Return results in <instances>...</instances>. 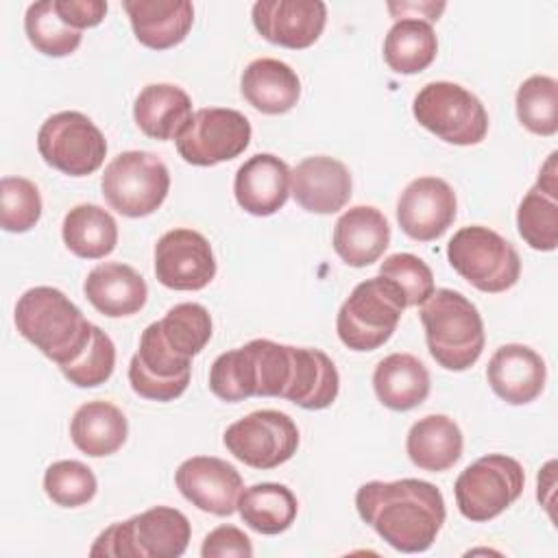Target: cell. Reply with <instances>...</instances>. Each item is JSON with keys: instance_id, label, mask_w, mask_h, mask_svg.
I'll use <instances>...</instances> for the list:
<instances>
[{"instance_id": "6da1fadb", "label": "cell", "mask_w": 558, "mask_h": 558, "mask_svg": "<svg viewBox=\"0 0 558 558\" xmlns=\"http://www.w3.org/2000/svg\"><path fill=\"white\" fill-rule=\"evenodd\" d=\"M209 390L227 403L251 397H279L303 410H323L336 401L340 375L331 357L320 349L255 338L214 360Z\"/></svg>"}, {"instance_id": "7a4b0ae2", "label": "cell", "mask_w": 558, "mask_h": 558, "mask_svg": "<svg viewBox=\"0 0 558 558\" xmlns=\"http://www.w3.org/2000/svg\"><path fill=\"white\" fill-rule=\"evenodd\" d=\"M355 508L381 541L403 554L427 551L447 517L442 493L414 477L362 484L355 493Z\"/></svg>"}, {"instance_id": "3957f363", "label": "cell", "mask_w": 558, "mask_h": 558, "mask_svg": "<svg viewBox=\"0 0 558 558\" xmlns=\"http://www.w3.org/2000/svg\"><path fill=\"white\" fill-rule=\"evenodd\" d=\"M15 327L48 360L63 366L76 360L92 338L94 325L57 288L35 286L15 303Z\"/></svg>"}, {"instance_id": "277c9868", "label": "cell", "mask_w": 558, "mask_h": 558, "mask_svg": "<svg viewBox=\"0 0 558 558\" xmlns=\"http://www.w3.org/2000/svg\"><path fill=\"white\" fill-rule=\"evenodd\" d=\"M421 323L429 355L447 371L471 368L484 351V320L477 307L462 294L449 288L434 290L421 303Z\"/></svg>"}, {"instance_id": "5b68a950", "label": "cell", "mask_w": 558, "mask_h": 558, "mask_svg": "<svg viewBox=\"0 0 558 558\" xmlns=\"http://www.w3.org/2000/svg\"><path fill=\"white\" fill-rule=\"evenodd\" d=\"M187 517L170 506H155L98 534L89 554L116 558H179L187 549Z\"/></svg>"}, {"instance_id": "8992f818", "label": "cell", "mask_w": 558, "mask_h": 558, "mask_svg": "<svg viewBox=\"0 0 558 558\" xmlns=\"http://www.w3.org/2000/svg\"><path fill=\"white\" fill-rule=\"evenodd\" d=\"M401 290L386 277H371L353 288L336 316L340 342L351 351H375L386 344L405 310Z\"/></svg>"}, {"instance_id": "52a82bcc", "label": "cell", "mask_w": 558, "mask_h": 558, "mask_svg": "<svg viewBox=\"0 0 558 558\" xmlns=\"http://www.w3.org/2000/svg\"><path fill=\"white\" fill-rule=\"evenodd\" d=\"M447 259L462 279L488 294L510 290L521 275L517 248L482 225L458 229L447 244Z\"/></svg>"}, {"instance_id": "ba28073f", "label": "cell", "mask_w": 558, "mask_h": 558, "mask_svg": "<svg viewBox=\"0 0 558 558\" xmlns=\"http://www.w3.org/2000/svg\"><path fill=\"white\" fill-rule=\"evenodd\" d=\"M412 113L423 129L447 144L473 146L488 133V113L482 100L458 83L423 85L414 96Z\"/></svg>"}, {"instance_id": "9c48e42d", "label": "cell", "mask_w": 558, "mask_h": 558, "mask_svg": "<svg viewBox=\"0 0 558 558\" xmlns=\"http://www.w3.org/2000/svg\"><path fill=\"white\" fill-rule=\"evenodd\" d=\"M525 471L506 453H488L471 462L456 480L458 510L473 523H484L508 510L523 493Z\"/></svg>"}, {"instance_id": "30bf717a", "label": "cell", "mask_w": 558, "mask_h": 558, "mask_svg": "<svg viewBox=\"0 0 558 558\" xmlns=\"http://www.w3.org/2000/svg\"><path fill=\"white\" fill-rule=\"evenodd\" d=\"M100 187L111 209L126 218H144L166 201L170 172L157 155L126 150L107 163Z\"/></svg>"}, {"instance_id": "8fae6325", "label": "cell", "mask_w": 558, "mask_h": 558, "mask_svg": "<svg viewBox=\"0 0 558 558\" xmlns=\"http://www.w3.org/2000/svg\"><path fill=\"white\" fill-rule=\"evenodd\" d=\"M37 150L50 168L68 177H87L102 166L107 140L85 113L59 111L39 126Z\"/></svg>"}, {"instance_id": "7c38bea8", "label": "cell", "mask_w": 558, "mask_h": 558, "mask_svg": "<svg viewBox=\"0 0 558 558\" xmlns=\"http://www.w3.org/2000/svg\"><path fill=\"white\" fill-rule=\"evenodd\" d=\"M222 442L240 462L268 471L296 453L299 427L286 412L255 410L231 423Z\"/></svg>"}, {"instance_id": "4fadbf2b", "label": "cell", "mask_w": 558, "mask_h": 558, "mask_svg": "<svg viewBox=\"0 0 558 558\" xmlns=\"http://www.w3.org/2000/svg\"><path fill=\"white\" fill-rule=\"evenodd\" d=\"M174 142L183 161L192 166H216L246 150L251 122L235 109L205 107L192 116Z\"/></svg>"}, {"instance_id": "5bb4252c", "label": "cell", "mask_w": 558, "mask_h": 558, "mask_svg": "<svg viewBox=\"0 0 558 558\" xmlns=\"http://www.w3.org/2000/svg\"><path fill=\"white\" fill-rule=\"evenodd\" d=\"M155 277L170 290H203L216 277L209 240L194 229H170L155 244Z\"/></svg>"}, {"instance_id": "9a60e30c", "label": "cell", "mask_w": 558, "mask_h": 558, "mask_svg": "<svg viewBox=\"0 0 558 558\" xmlns=\"http://www.w3.org/2000/svg\"><path fill=\"white\" fill-rule=\"evenodd\" d=\"M453 187L438 177H418L405 185L397 201V222L416 242L440 238L456 220Z\"/></svg>"}, {"instance_id": "2e32d148", "label": "cell", "mask_w": 558, "mask_h": 558, "mask_svg": "<svg viewBox=\"0 0 558 558\" xmlns=\"http://www.w3.org/2000/svg\"><path fill=\"white\" fill-rule=\"evenodd\" d=\"M179 493L198 510L229 517L238 510L244 480L233 464L214 456H194L179 464L174 473Z\"/></svg>"}, {"instance_id": "e0dca14e", "label": "cell", "mask_w": 558, "mask_h": 558, "mask_svg": "<svg viewBox=\"0 0 558 558\" xmlns=\"http://www.w3.org/2000/svg\"><path fill=\"white\" fill-rule=\"evenodd\" d=\"M251 17L266 41L303 50L323 35L327 4L320 0H259L253 4Z\"/></svg>"}, {"instance_id": "ac0fdd59", "label": "cell", "mask_w": 558, "mask_h": 558, "mask_svg": "<svg viewBox=\"0 0 558 558\" xmlns=\"http://www.w3.org/2000/svg\"><path fill=\"white\" fill-rule=\"evenodd\" d=\"M192 362L172 355L159 340L153 323L142 331L140 349L129 364V381L135 395L150 401H174L190 384Z\"/></svg>"}, {"instance_id": "d6986e66", "label": "cell", "mask_w": 558, "mask_h": 558, "mask_svg": "<svg viewBox=\"0 0 558 558\" xmlns=\"http://www.w3.org/2000/svg\"><path fill=\"white\" fill-rule=\"evenodd\" d=\"M290 192L305 211L336 214L351 198L349 168L329 155L305 157L290 170Z\"/></svg>"}, {"instance_id": "ffe728a7", "label": "cell", "mask_w": 558, "mask_h": 558, "mask_svg": "<svg viewBox=\"0 0 558 558\" xmlns=\"http://www.w3.org/2000/svg\"><path fill=\"white\" fill-rule=\"evenodd\" d=\"M486 379L501 401L510 405H525L541 397L547 379V366L534 349L510 342L493 353L486 366Z\"/></svg>"}, {"instance_id": "44dd1931", "label": "cell", "mask_w": 558, "mask_h": 558, "mask_svg": "<svg viewBox=\"0 0 558 558\" xmlns=\"http://www.w3.org/2000/svg\"><path fill=\"white\" fill-rule=\"evenodd\" d=\"M238 205L253 216L277 214L290 196V168L272 153H257L246 159L233 179Z\"/></svg>"}, {"instance_id": "7402d4cb", "label": "cell", "mask_w": 558, "mask_h": 558, "mask_svg": "<svg viewBox=\"0 0 558 558\" xmlns=\"http://www.w3.org/2000/svg\"><path fill=\"white\" fill-rule=\"evenodd\" d=\"M333 251L353 268L377 262L390 244V225L386 216L371 205L347 209L333 227Z\"/></svg>"}, {"instance_id": "603a6c76", "label": "cell", "mask_w": 558, "mask_h": 558, "mask_svg": "<svg viewBox=\"0 0 558 558\" xmlns=\"http://www.w3.org/2000/svg\"><path fill=\"white\" fill-rule=\"evenodd\" d=\"M83 292L87 301L109 318L133 316L148 299L144 277L122 262H105L92 268L85 277Z\"/></svg>"}, {"instance_id": "cb8c5ba5", "label": "cell", "mask_w": 558, "mask_h": 558, "mask_svg": "<svg viewBox=\"0 0 558 558\" xmlns=\"http://www.w3.org/2000/svg\"><path fill=\"white\" fill-rule=\"evenodd\" d=\"M133 33L150 50H168L185 39L194 22V7L187 0H124Z\"/></svg>"}, {"instance_id": "d4e9b609", "label": "cell", "mask_w": 558, "mask_h": 558, "mask_svg": "<svg viewBox=\"0 0 558 558\" xmlns=\"http://www.w3.org/2000/svg\"><path fill=\"white\" fill-rule=\"evenodd\" d=\"M192 116V98L172 83L146 85L133 105V118L140 131L159 142L177 140Z\"/></svg>"}, {"instance_id": "484cf974", "label": "cell", "mask_w": 558, "mask_h": 558, "mask_svg": "<svg viewBox=\"0 0 558 558\" xmlns=\"http://www.w3.org/2000/svg\"><path fill=\"white\" fill-rule=\"evenodd\" d=\"M240 92L248 105L268 116L290 111L301 98V81L296 72L270 57L251 61L240 78Z\"/></svg>"}, {"instance_id": "4316f807", "label": "cell", "mask_w": 558, "mask_h": 558, "mask_svg": "<svg viewBox=\"0 0 558 558\" xmlns=\"http://www.w3.org/2000/svg\"><path fill=\"white\" fill-rule=\"evenodd\" d=\"M462 447V432L447 414H427L418 418L405 438V451L412 464L429 473L451 469L460 460Z\"/></svg>"}, {"instance_id": "83f0119b", "label": "cell", "mask_w": 558, "mask_h": 558, "mask_svg": "<svg viewBox=\"0 0 558 558\" xmlns=\"http://www.w3.org/2000/svg\"><path fill=\"white\" fill-rule=\"evenodd\" d=\"M373 388L381 405L395 412H405L427 399L429 373L412 353H390L377 362Z\"/></svg>"}, {"instance_id": "f1b7e54d", "label": "cell", "mask_w": 558, "mask_h": 558, "mask_svg": "<svg viewBox=\"0 0 558 558\" xmlns=\"http://www.w3.org/2000/svg\"><path fill=\"white\" fill-rule=\"evenodd\" d=\"M70 436L74 447L85 456H111L126 442L129 421L124 412L109 401H87L74 412Z\"/></svg>"}, {"instance_id": "f546056e", "label": "cell", "mask_w": 558, "mask_h": 558, "mask_svg": "<svg viewBox=\"0 0 558 558\" xmlns=\"http://www.w3.org/2000/svg\"><path fill=\"white\" fill-rule=\"evenodd\" d=\"M240 519L259 534L286 532L299 512V501L286 484L262 482L244 488L238 497Z\"/></svg>"}, {"instance_id": "4dcf8cb0", "label": "cell", "mask_w": 558, "mask_h": 558, "mask_svg": "<svg viewBox=\"0 0 558 558\" xmlns=\"http://www.w3.org/2000/svg\"><path fill=\"white\" fill-rule=\"evenodd\" d=\"M63 244L83 259H100L118 244V225L113 216L92 203L72 207L61 225Z\"/></svg>"}, {"instance_id": "1f68e13d", "label": "cell", "mask_w": 558, "mask_h": 558, "mask_svg": "<svg viewBox=\"0 0 558 558\" xmlns=\"http://www.w3.org/2000/svg\"><path fill=\"white\" fill-rule=\"evenodd\" d=\"M438 39L429 22L418 17L397 20L384 39V61L397 74H418L432 65Z\"/></svg>"}, {"instance_id": "d6a6232c", "label": "cell", "mask_w": 558, "mask_h": 558, "mask_svg": "<svg viewBox=\"0 0 558 558\" xmlns=\"http://www.w3.org/2000/svg\"><path fill=\"white\" fill-rule=\"evenodd\" d=\"M153 327L163 347L185 362H192L211 338V316L201 303H179Z\"/></svg>"}, {"instance_id": "836d02e7", "label": "cell", "mask_w": 558, "mask_h": 558, "mask_svg": "<svg viewBox=\"0 0 558 558\" xmlns=\"http://www.w3.org/2000/svg\"><path fill=\"white\" fill-rule=\"evenodd\" d=\"M24 31L35 50L46 57H68L81 46V31L72 28L57 13L52 0L33 2L24 15Z\"/></svg>"}, {"instance_id": "e575fe53", "label": "cell", "mask_w": 558, "mask_h": 558, "mask_svg": "<svg viewBox=\"0 0 558 558\" xmlns=\"http://www.w3.org/2000/svg\"><path fill=\"white\" fill-rule=\"evenodd\" d=\"M517 118L534 135L549 137L558 131V83L551 76L534 74L517 89Z\"/></svg>"}, {"instance_id": "d590c367", "label": "cell", "mask_w": 558, "mask_h": 558, "mask_svg": "<svg viewBox=\"0 0 558 558\" xmlns=\"http://www.w3.org/2000/svg\"><path fill=\"white\" fill-rule=\"evenodd\" d=\"M517 229L523 242L534 251H554L558 246V201L538 185L530 187L517 209Z\"/></svg>"}, {"instance_id": "8d00e7d4", "label": "cell", "mask_w": 558, "mask_h": 558, "mask_svg": "<svg viewBox=\"0 0 558 558\" xmlns=\"http://www.w3.org/2000/svg\"><path fill=\"white\" fill-rule=\"evenodd\" d=\"M44 490L57 506L78 508L94 499L98 482L87 464L78 460H59L46 469Z\"/></svg>"}, {"instance_id": "74e56055", "label": "cell", "mask_w": 558, "mask_h": 558, "mask_svg": "<svg viewBox=\"0 0 558 558\" xmlns=\"http://www.w3.org/2000/svg\"><path fill=\"white\" fill-rule=\"evenodd\" d=\"M41 218L39 187L24 177L0 181V225L9 233L31 231Z\"/></svg>"}, {"instance_id": "f35d334b", "label": "cell", "mask_w": 558, "mask_h": 558, "mask_svg": "<svg viewBox=\"0 0 558 558\" xmlns=\"http://www.w3.org/2000/svg\"><path fill=\"white\" fill-rule=\"evenodd\" d=\"M59 368L70 384L78 388H96L105 384L116 368V344L100 327L94 325L92 338L83 353Z\"/></svg>"}, {"instance_id": "ab89813d", "label": "cell", "mask_w": 558, "mask_h": 558, "mask_svg": "<svg viewBox=\"0 0 558 558\" xmlns=\"http://www.w3.org/2000/svg\"><path fill=\"white\" fill-rule=\"evenodd\" d=\"M379 275L401 290L408 307L425 303L434 292L432 268L412 253L388 255L379 266Z\"/></svg>"}, {"instance_id": "60d3db41", "label": "cell", "mask_w": 558, "mask_h": 558, "mask_svg": "<svg viewBox=\"0 0 558 558\" xmlns=\"http://www.w3.org/2000/svg\"><path fill=\"white\" fill-rule=\"evenodd\" d=\"M203 558H222V556H240L251 558L253 545L251 538L235 525H218L211 530L201 547Z\"/></svg>"}, {"instance_id": "b9f144b4", "label": "cell", "mask_w": 558, "mask_h": 558, "mask_svg": "<svg viewBox=\"0 0 558 558\" xmlns=\"http://www.w3.org/2000/svg\"><path fill=\"white\" fill-rule=\"evenodd\" d=\"M57 13L76 31L98 26L105 20L107 2L102 0H52Z\"/></svg>"}, {"instance_id": "7bdbcfd3", "label": "cell", "mask_w": 558, "mask_h": 558, "mask_svg": "<svg viewBox=\"0 0 558 558\" xmlns=\"http://www.w3.org/2000/svg\"><path fill=\"white\" fill-rule=\"evenodd\" d=\"M556 157H558V153H551L549 157H547V161L543 163V168H541V172H538V181H536V185L543 190V192H547L549 196H556L558 198V177H556Z\"/></svg>"}]
</instances>
